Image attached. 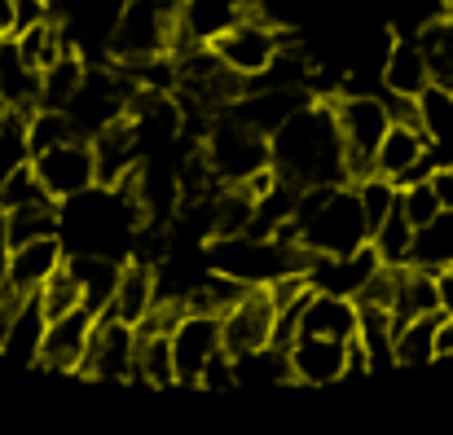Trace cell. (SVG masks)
Masks as SVG:
<instances>
[{
  "instance_id": "obj_1",
  "label": "cell",
  "mask_w": 453,
  "mask_h": 435,
  "mask_svg": "<svg viewBox=\"0 0 453 435\" xmlns=\"http://www.w3.org/2000/svg\"><path fill=\"white\" fill-rule=\"evenodd\" d=\"M273 172L300 189L312 185H348V149L334 119V106H303L291 124H282L273 137Z\"/></svg>"
},
{
  "instance_id": "obj_2",
  "label": "cell",
  "mask_w": 453,
  "mask_h": 435,
  "mask_svg": "<svg viewBox=\"0 0 453 435\" xmlns=\"http://www.w3.org/2000/svg\"><path fill=\"white\" fill-rule=\"evenodd\" d=\"M296 242L312 256H352L370 247V220L357 198V185H312L300 194Z\"/></svg>"
},
{
  "instance_id": "obj_3",
  "label": "cell",
  "mask_w": 453,
  "mask_h": 435,
  "mask_svg": "<svg viewBox=\"0 0 453 435\" xmlns=\"http://www.w3.org/2000/svg\"><path fill=\"white\" fill-rule=\"evenodd\" d=\"M207 264L220 278H234L242 286H273L287 273H308L312 251H303L300 242H282V238H211L207 247Z\"/></svg>"
},
{
  "instance_id": "obj_4",
  "label": "cell",
  "mask_w": 453,
  "mask_h": 435,
  "mask_svg": "<svg viewBox=\"0 0 453 435\" xmlns=\"http://www.w3.org/2000/svg\"><path fill=\"white\" fill-rule=\"evenodd\" d=\"M203 154H207V163H211V172H216L220 185H247V180H256L260 172L273 167V145H269V137H260L256 128H247L234 115L220 119V124H211V133L203 141Z\"/></svg>"
},
{
  "instance_id": "obj_5",
  "label": "cell",
  "mask_w": 453,
  "mask_h": 435,
  "mask_svg": "<svg viewBox=\"0 0 453 435\" xmlns=\"http://www.w3.org/2000/svg\"><path fill=\"white\" fill-rule=\"evenodd\" d=\"M334 119H339V133H343L352 185L365 180V176H374L379 145H383V137L392 133V111H388V102L365 97V93H348V97L334 102Z\"/></svg>"
},
{
  "instance_id": "obj_6",
  "label": "cell",
  "mask_w": 453,
  "mask_h": 435,
  "mask_svg": "<svg viewBox=\"0 0 453 435\" xmlns=\"http://www.w3.org/2000/svg\"><path fill=\"white\" fill-rule=\"evenodd\" d=\"M176 22H180V0H128L111 53L119 62L163 57L176 44Z\"/></svg>"
},
{
  "instance_id": "obj_7",
  "label": "cell",
  "mask_w": 453,
  "mask_h": 435,
  "mask_svg": "<svg viewBox=\"0 0 453 435\" xmlns=\"http://www.w3.org/2000/svg\"><path fill=\"white\" fill-rule=\"evenodd\" d=\"M133 370H137V325L102 312L80 374L84 378H102V383H133Z\"/></svg>"
},
{
  "instance_id": "obj_8",
  "label": "cell",
  "mask_w": 453,
  "mask_h": 435,
  "mask_svg": "<svg viewBox=\"0 0 453 435\" xmlns=\"http://www.w3.org/2000/svg\"><path fill=\"white\" fill-rule=\"evenodd\" d=\"M220 330H225V352L229 356H251L260 347H273V330H278V303L269 286H251L225 317H220Z\"/></svg>"
},
{
  "instance_id": "obj_9",
  "label": "cell",
  "mask_w": 453,
  "mask_h": 435,
  "mask_svg": "<svg viewBox=\"0 0 453 435\" xmlns=\"http://www.w3.org/2000/svg\"><path fill=\"white\" fill-rule=\"evenodd\" d=\"M172 352H176V383H180V387H203L207 365L225 352L220 317L185 312V317H180V325L172 330Z\"/></svg>"
},
{
  "instance_id": "obj_10",
  "label": "cell",
  "mask_w": 453,
  "mask_h": 435,
  "mask_svg": "<svg viewBox=\"0 0 453 435\" xmlns=\"http://www.w3.org/2000/svg\"><path fill=\"white\" fill-rule=\"evenodd\" d=\"M251 0H180V22H176V44L172 53L185 57L198 44H216L225 31L247 22Z\"/></svg>"
},
{
  "instance_id": "obj_11",
  "label": "cell",
  "mask_w": 453,
  "mask_h": 435,
  "mask_svg": "<svg viewBox=\"0 0 453 435\" xmlns=\"http://www.w3.org/2000/svg\"><path fill=\"white\" fill-rule=\"evenodd\" d=\"M44 189L58 198V202H71L88 189H97V158H93V141H66L58 149H44L31 158Z\"/></svg>"
},
{
  "instance_id": "obj_12",
  "label": "cell",
  "mask_w": 453,
  "mask_h": 435,
  "mask_svg": "<svg viewBox=\"0 0 453 435\" xmlns=\"http://www.w3.org/2000/svg\"><path fill=\"white\" fill-rule=\"evenodd\" d=\"M211 49H216L220 62H225L229 71H238L242 80H260V75H269L273 57L282 53V35H278L269 22L247 18V22H238L234 31H225Z\"/></svg>"
},
{
  "instance_id": "obj_13",
  "label": "cell",
  "mask_w": 453,
  "mask_h": 435,
  "mask_svg": "<svg viewBox=\"0 0 453 435\" xmlns=\"http://www.w3.org/2000/svg\"><path fill=\"white\" fill-rule=\"evenodd\" d=\"M97 317H102V312H93V308H75V312L49 321L44 352H40V370H53V374H80L84 352H88L93 330H97Z\"/></svg>"
},
{
  "instance_id": "obj_14",
  "label": "cell",
  "mask_w": 453,
  "mask_h": 435,
  "mask_svg": "<svg viewBox=\"0 0 453 435\" xmlns=\"http://www.w3.org/2000/svg\"><path fill=\"white\" fill-rule=\"evenodd\" d=\"M379 269H383V256H379L374 242H370V247H361V251H352V256H312V264H308V282H312V290L357 299Z\"/></svg>"
},
{
  "instance_id": "obj_15",
  "label": "cell",
  "mask_w": 453,
  "mask_h": 435,
  "mask_svg": "<svg viewBox=\"0 0 453 435\" xmlns=\"http://www.w3.org/2000/svg\"><path fill=\"white\" fill-rule=\"evenodd\" d=\"M128 0H66V18L62 31L71 40V49H93V44H115V31L124 22Z\"/></svg>"
},
{
  "instance_id": "obj_16",
  "label": "cell",
  "mask_w": 453,
  "mask_h": 435,
  "mask_svg": "<svg viewBox=\"0 0 453 435\" xmlns=\"http://www.w3.org/2000/svg\"><path fill=\"white\" fill-rule=\"evenodd\" d=\"M93 158H97V185L102 189H119L137 172V158H142L137 124L133 119H119L106 133H97L93 137Z\"/></svg>"
},
{
  "instance_id": "obj_17",
  "label": "cell",
  "mask_w": 453,
  "mask_h": 435,
  "mask_svg": "<svg viewBox=\"0 0 453 435\" xmlns=\"http://www.w3.org/2000/svg\"><path fill=\"white\" fill-rule=\"evenodd\" d=\"M300 334H312V339H334V343H352V339L361 334V308H357V299L312 290V299L303 303Z\"/></svg>"
},
{
  "instance_id": "obj_18",
  "label": "cell",
  "mask_w": 453,
  "mask_h": 435,
  "mask_svg": "<svg viewBox=\"0 0 453 435\" xmlns=\"http://www.w3.org/2000/svg\"><path fill=\"white\" fill-rule=\"evenodd\" d=\"M291 370H296V383H303V387L339 383V378H348V343L300 334L291 347Z\"/></svg>"
},
{
  "instance_id": "obj_19",
  "label": "cell",
  "mask_w": 453,
  "mask_h": 435,
  "mask_svg": "<svg viewBox=\"0 0 453 435\" xmlns=\"http://www.w3.org/2000/svg\"><path fill=\"white\" fill-rule=\"evenodd\" d=\"M303 106V93L300 88H251L238 106H234V119H242L247 128H256L260 137H273L282 124H291L300 115Z\"/></svg>"
},
{
  "instance_id": "obj_20",
  "label": "cell",
  "mask_w": 453,
  "mask_h": 435,
  "mask_svg": "<svg viewBox=\"0 0 453 435\" xmlns=\"http://www.w3.org/2000/svg\"><path fill=\"white\" fill-rule=\"evenodd\" d=\"M66 264V251H62V238H40V242H27V247H13L9 256V273L4 282L18 290V294H35L58 269Z\"/></svg>"
},
{
  "instance_id": "obj_21",
  "label": "cell",
  "mask_w": 453,
  "mask_h": 435,
  "mask_svg": "<svg viewBox=\"0 0 453 435\" xmlns=\"http://www.w3.org/2000/svg\"><path fill=\"white\" fill-rule=\"evenodd\" d=\"M158 273H154V264L146 260H133V264H124V273H119V286H115V299H111V317H119V321H128V325H142L146 317H150L154 308H158Z\"/></svg>"
},
{
  "instance_id": "obj_22",
  "label": "cell",
  "mask_w": 453,
  "mask_h": 435,
  "mask_svg": "<svg viewBox=\"0 0 453 435\" xmlns=\"http://www.w3.org/2000/svg\"><path fill=\"white\" fill-rule=\"evenodd\" d=\"M436 312H445V303H441V273L405 264L401 269V286H396V303H392L396 330L410 325L414 317H436Z\"/></svg>"
},
{
  "instance_id": "obj_23",
  "label": "cell",
  "mask_w": 453,
  "mask_h": 435,
  "mask_svg": "<svg viewBox=\"0 0 453 435\" xmlns=\"http://www.w3.org/2000/svg\"><path fill=\"white\" fill-rule=\"evenodd\" d=\"M383 88L396 93V97H423L432 88V71H427V57H423L418 40H392L388 44Z\"/></svg>"
},
{
  "instance_id": "obj_24",
  "label": "cell",
  "mask_w": 453,
  "mask_h": 435,
  "mask_svg": "<svg viewBox=\"0 0 453 435\" xmlns=\"http://www.w3.org/2000/svg\"><path fill=\"white\" fill-rule=\"evenodd\" d=\"M0 106L22 115L40 111V71L22 62L18 40H0Z\"/></svg>"
},
{
  "instance_id": "obj_25",
  "label": "cell",
  "mask_w": 453,
  "mask_h": 435,
  "mask_svg": "<svg viewBox=\"0 0 453 435\" xmlns=\"http://www.w3.org/2000/svg\"><path fill=\"white\" fill-rule=\"evenodd\" d=\"M44 334H49V317H44L40 299L27 294L22 308L13 312V321H9V334H4V343H0V356H9V361H18V365H40Z\"/></svg>"
},
{
  "instance_id": "obj_26",
  "label": "cell",
  "mask_w": 453,
  "mask_h": 435,
  "mask_svg": "<svg viewBox=\"0 0 453 435\" xmlns=\"http://www.w3.org/2000/svg\"><path fill=\"white\" fill-rule=\"evenodd\" d=\"M432 141L423 137V128L414 124H392V133L379 145V158H374V176H388V180H401L418 158H427Z\"/></svg>"
},
{
  "instance_id": "obj_27",
  "label": "cell",
  "mask_w": 453,
  "mask_h": 435,
  "mask_svg": "<svg viewBox=\"0 0 453 435\" xmlns=\"http://www.w3.org/2000/svg\"><path fill=\"white\" fill-rule=\"evenodd\" d=\"M66 264H71V273H75L80 286H84V308L106 312L111 299H115V286H119L124 264H115L111 256H75V260H66Z\"/></svg>"
},
{
  "instance_id": "obj_28",
  "label": "cell",
  "mask_w": 453,
  "mask_h": 435,
  "mask_svg": "<svg viewBox=\"0 0 453 435\" xmlns=\"http://www.w3.org/2000/svg\"><path fill=\"white\" fill-rule=\"evenodd\" d=\"M133 383H146V387H176L172 334L137 330V370H133Z\"/></svg>"
},
{
  "instance_id": "obj_29",
  "label": "cell",
  "mask_w": 453,
  "mask_h": 435,
  "mask_svg": "<svg viewBox=\"0 0 453 435\" xmlns=\"http://www.w3.org/2000/svg\"><path fill=\"white\" fill-rule=\"evenodd\" d=\"M18 53H22V62L31 66V71H49L62 53H71V40H66V31H62V22L58 18H44V22H35V27H27V31H18Z\"/></svg>"
},
{
  "instance_id": "obj_30",
  "label": "cell",
  "mask_w": 453,
  "mask_h": 435,
  "mask_svg": "<svg viewBox=\"0 0 453 435\" xmlns=\"http://www.w3.org/2000/svg\"><path fill=\"white\" fill-rule=\"evenodd\" d=\"M418 128H423V137L432 141V149H441V154L453 158V88L432 84V88L418 97ZM441 154H436V158H441Z\"/></svg>"
},
{
  "instance_id": "obj_31",
  "label": "cell",
  "mask_w": 453,
  "mask_h": 435,
  "mask_svg": "<svg viewBox=\"0 0 453 435\" xmlns=\"http://www.w3.org/2000/svg\"><path fill=\"white\" fill-rule=\"evenodd\" d=\"M84 62H80V53L71 49V53H62L44 75H40V111H66L71 102H75V93H80V84H84Z\"/></svg>"
},
{
  "instance_id": "obj_32",
  "label": "cell",
  "mask_w": 453,
  "mask_h": 435,
  "mask_svg": "<svg viewBox=\"0 0 453 435\" xmlns=\"http://www.w3.org/2000/svg\"><path fill=\"white\" fill-rule=\"evenodd\" d=\"M234 365H238V387H251V383H260V387H269V383H296L291 352H282V347H260L251 356H234Z\"/></svg>"
},
{
  "instance_id": "obj_33",
  "label": "cell",
  "mask_w": 453,
  "mask_h": 435,
  "mask_svg": "<svg viewBox=\"0 0 453 435\" xmlns=\"http://www.w3.org/2000/svg\"><path fill=\"white\" fill-rule=\"evenodd\" d=\"M4 216H9V242L13 247H27V242H40V238H58V229H62L58 198L22 207V211H4Z\"/></svg>"
},
{
  "instance_id": "obj_34",
  "label": "cell",
  "mask_w": 453,
  "mask_h": 435,
  "mask_svg": "<svg viewBox=\"0 0 453 435\" xmlns=\"http://www.w3.org/2000/svg\"><path fill=\"white\" fill-rule=\"evenodd\" d=\"M418 49H423V57H427L432 84L453 88V22L449 18H432V22L418 31Z\"/></svg>"
},
{
  "instance_id": "obj_35",
  "label": "cell",
  "mask_w": 453,
  "mask_h": 435,
  "mask_svg": "<svg viewBox=\"0 0 453 435\" xmlns=\"http://www.w3.org/2000/svg\"><path fill=\"white\" fill-rule=\"evenodd\" d=\"M374 242V251L383 256V264H392V269H405V264H414V242H418V229L405 220V211L396 207L392 216H388V225L370 238Z\"/></svg>"
},
{
  "instance_id": "obj_36",
  "label": "cell",
  "mask_w": 453,
  "mask_h": 435,
  "mask_svg": "<svg viewBox=\"0 0 453 435\" xmlns=\"http://www.w3.org/2000/svg\"><path fill=\"white\" fill-rule=\"evenodd\" d=\"M445 312L436 317H414L410 325L396 330V365H427L436 361V325Z\"/></svg>"
},
{
  "instance_id": "obj_37",
  "label": "cell",
  "mask_w": 453,
  "mask_h": 435,
  "mask_svg": "<svg viewBox=\"0 0 453 435\" xmlns=\"http://www.w3.org/2000/svg\"><path fill=\"white\" fill-rule=\"evenodd\" d=\"M357 198H361V207H365L370 238H374V233L388 225V216L401 207V185L388 180V176H365V180H357Z\"/></svg>"
},
{
  "instance_id": "obj_38",
  "label": "cell",
  "mask_w": 453,
  "mask_h": 435,
  "mask_svg": "<svg viewBox=\"0 0 453 435\" xmlns=\"http://www.w3.org/2000/svg\"><path fill=\"white\" fill-rule=\"evenodd\" d=\"M49 198L53 194L44 189L35 163H22L0 180V211H22V207H35V202H49Z\"/></svg>"
},
{
  "instance_id": "obj_39",
  "label": "cell",
  "mask_w": 453,
  "mask_h": 435,
  "mask_svg": "<svg viewBox=\"0 0 453 435\" xmlns=\"http://www.w3.org/2000/svg\"><path fill=\"white\" fill-rule=\"evenodd\" d=\"M35 299H40L44 317H49V321H58V317H66V312L84 308V286H80V278L71 273V264H62L44 286L35 290Z\"/></svg>"
},
{
  "instance_id": "obj_40",
  "label": "cell",
  "mask_w": 453,
  "mask_h": 435,
  "mask_svg": "<svg viewBox=\"0 0 453 435\" xmlns=\"http://www.w3.org/2000/svg\"><path fill=\"white\" fill-rule=\"evenodd\" d=\"M401 211H405V220H410L414 229H427V225H436V220L445 216V207H441V198H436L432 180L401 189Z\"/></svg>"
},
{
  "instance_id": "obj_41",
  "label": "cell",
  "mask_w": 453,
  "mask_h": 435,
  "mask_svg": "<svg viewBox=\"0 0 453 435\" xmlns=\"http://www.w3.org/2000/svg\"><path fill=\"white\" fill-rule=\"evenodd\" d=\"M203 387H238V365H234V356H229V352H220V356L207 365Z\"/></svg>"
},
{
  "instance_id": "obj_42",
  "label": "cell",
  "mask_w": 453,
  "mask_h": 435,
  "mask_svg": "<svg viewBox=\"0 0 453 435\" xmlns=\"http://www.w3.org/2000/svg\"><path fill=\"white\" fill-rule=\"evenodd\" d=\"M432 189H436L441 207H445V211H453V167H441V172L432 176Z\"/></svg>"
},
{
  "instance_id": "obj_43",
  "label": "cell",
  "mask_w": 453,
  "mask_h": 435,
  "mask_svg": "<svg viewBox=\"0 0 453 435\" xmlns=\"http://www.w3.org/2000/svg\"><path fill=\"white\" fill-rule=\"evenodd\" d=\"M352 374H370V356H365L361 339H352V343H348V378H352Z\"/></svg>"
},
{
  "instance_id": "obj_44",
  "label": "cell",
  "mask_w": 453,
  "mask_h": 435,
  "mask_svg": "<svg viewBox=\"0 0 453 435\" xmlns=\"http://www.w3.org/2000/svg\"><path fill=\"white\" fill-rule=\"evenodd\" d=\"M441 356H453V317H441L436 325V361Z\"/></svg>"
},
{
  "instance_id": "obj_45",
  "label": "cell",
  "mask_w": 453,
  "mask_h": 435,
  "mask_svg": "<svg viewBox=\"0 0 453 435\" xmlns=\"http://www.w3.org/2000/svg\"><path fill=\"white\" fill-rule=\"evenodd\" d=\"M445 18H449V22H453V0H449V4H445Z\"/></svg>"
}]
</instances>
